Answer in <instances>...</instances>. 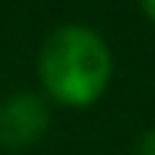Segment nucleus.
Segmentation results:
<instances>
[{
  "mask_svg": "<svg viewBox=\"0 0 155 155\" xmlns=\"http://www.w3.org/2000/svg\"><path fill=\"white\" fill-rule=\"evenodd\" d=\"M42 97L65 110H87L113 81V52L94 26L61 23L45 36L36 58Z\"/></svg>",
  "mask_w": 155,
  "mask_h": 155,
  "instance_id": "f257e3e1",
  "label": "nucleus"
},
{
  "mask_svg": "<svg viewBox=\"0 0 155 155\" xmlns=\"http://www.w3.org/2000/svg\"><path fill=\"white\" fill-rule=\"evenodd\" d=\"M52 104L42 91H13L0 100V149L23 152L48 133Z\"/></svg>",
  "mask_w": 155,
  "mask_h": 155,
  "instance_id": "f03ea898",
  "label": "nucleus"
},
{
  "mask_svg": "<svg viewBox=\"0 0 155 155\" xmlns=\"http://www.w3.org/2000/svg\"><path fill=\"white\" fill-rule=\"evenodd\" d=\"M133 155H155V126L149 129V133H142V136H139V142H136Z\"/></svg>",
  "mask_w": 155,
  "mask_h": 155,
  "instance_id": "7ed1b4c3",
  "label": "nucleus"
},
{
  "mask_svg": "<svg viewBox=\"0 0 155 155\" xmlns=\"http://www.w3.org/2000/svg\"><path fill=\"white\" fill-rule=\"evenodd\" d=\"M139 10H142V16L155 26V0H139Z\"/></svg>",
  "mask_w": 155,
  "mask_h": 155,
  "instance_id": "20e7f679",
  "label": "nucleus"
}]
</instances>
